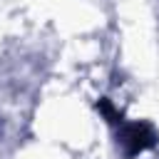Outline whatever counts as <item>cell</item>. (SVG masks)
<instances>
[{"label": "cell", "mask_w": 159, "mask_h": 159, "mask_svg": "<svg viewBox=\"0 0 159 159\" xmlns=\"http://www.w3.org/2000/svg\"><path fill=\"white\" fill-rule=\"evenodd\" d=\"M157 139H154V132L149 127H139V124H132V127H124L122 129V144H127V154H137L147 147H152Z\"/></svg>", "instance_id": "obj_1"}]
</instances>
